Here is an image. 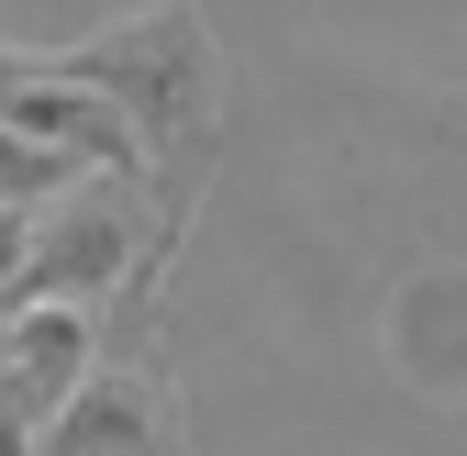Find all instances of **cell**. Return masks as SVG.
Segmentation results:
<instances>
[{"label": "cell", "mask_w": 467, "mask_h": 456, "mask_svg": "<svg viewBox=\"0 0 467 456\" xmlns=\"http://www.w3.org/2000/svg\"><path fill=\"white\" fill-rule=\"evenodd\" d=\"M45 78H78L123 111L134 167H145V201H156V234L179 245L201 223V190L223 167V45L201 23V0H156V12H123L78 45L45 56Z\"/></svg>", "instance_id": "1"}, {"label": "cell", "mask_w": 467, "mask_h": 456, "mask_svg": "<svg viewBox=\"0 0 467 456\" xmlns=\"http://www.w3.org/2000/svg\"><path fill=\"white\" fill-rule=\"evenodd\" d=\"M34 456H190V412L167 357H89L78 389L34 423Z\"/></svg>", "instance_id": "2"}, {"label": "cell", "mask_w": 467, "mask_h": 456, "mask_svg": "<svg viewBox=\"0 0 467 456\" xmlns=\"http://www.w3.org/2000/svg\"><path fill=\"white\" fill-rule=\"evenodd\" d=\"M0 123H12L23 145H56V156H78V167H134V134H123V111H111L100 89L78 78H45V56L23 67V89L0 100ZM145 179V167H134Z\"/></svg>", "instance_id": "3"}, {"label": "cell", "mask_w": 467, "mask_h": 456, "mask_svg": "<svg viewBox=\"0 0 467 456\" xmlns=\"http://www.w3.org/2000/svg\"><path fill=\"white\" fill-rule=\"evenodd\" d=\"M100 357V334H89V312H56V301H23L12 323H0V368H12L23 389H34V401L56 412V401H67V389H78V368Z\"/></svg>", "instance_id": "4"}, {"label": "cell", "mask_w": 467, "mask_h": 456, "mask_svg": "<svg viewBox=\"0 0 467 456\" xmlns=\"http://www.w3.org/2000/svg\"><path fill=\"white\" fill-rule=\"evenodd\" d=\"M89 167L78 156H56V145H23L12 123H0V212H45L56 190H78Z\"/></svg>", "instance_id": "5"}, {"label": "cell", "mask_w": 467, "mask_h": 456, "mask_svg": "<svg viewBox=\"0 0 467 456\" xmlns=\"http://www.w3.org/2000/svg\"><path fill=\"white\" fill-rule=\"evenodd\" d=\"M34 423H45V401H34L12 368H0V456H34Z\"/></svg>", "instance_id": "6"}, {"label": "cell", "mask_w": 467, "mask_h": 456, "mask_svg": "<svg viewBox=\"0 0 467 456\" xmlns=\"http://www.w3.org/2000/svg\"><path fill=\"white\" fill-rule=\"evenodd\" d=\"M23 234H34V212H0V312H12V278H23Z\"/></svg>", "instance_id": "7"}, {"label": "cell", "mask_w": 467, "mask_h": 456, "mask_svg": "<svg viewBox=\"0 0 467 456\" xmlns=\"http://www.w3.org/2000/svg\"><path fill=\"white\" fill-rule=\"evenodd\" d=\"M23 67H34V56H0V100H12V89H23Z\"/></svg>", "instance_id": "8"}]
</instances>
